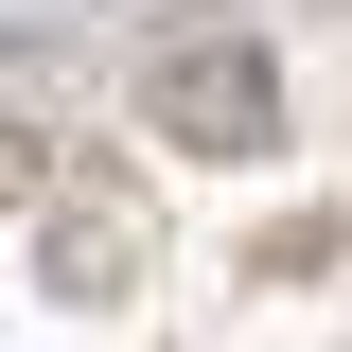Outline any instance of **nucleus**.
Instances as JSON below:
<instances>
[{
  "mask_svg": "<svg viewBox=\"0 0 352 352\" xmlns=\"http://www.w3.org/2000/svg\"><path fill=\"white\" fill-rule=\"evenodd\" d=\"M124 106H141V141H176V159H264V141H282V71H264V36H159Z\"/></svg>",
  "mask_w": 352,
  "mask_h": 352,
  "instance_id": "nucleus-1",
  "label": "nucleus"
},
{
  "mask_svg": "<svg viewBox=\"0 0 352 352\" xmlns=\"http://www.w3.org/2000/svg\"><path fill=\"white\" fill-rule=\"evenodd\" d=\"M124 264H141V229H53V300H124Z\"/></svg>",
  "mask_w": 352,
  "mask_h": 352,
  "instance_id": "nucleus-2",
  "label": "nucleus"
},
{
  "mask_svg": "<svg viewBox=\"0 0 352 352\" xmlns=\"http://www.w3.org/2000/svg\"><path fill=\"white\" fill-rule=\"evenodd\" d=\"M18 194H36V141H18V124H0V212H18Z\"/></svg>",
  "mask_w": 352,
  "mask_h": 352,
  "instance_id": "nucleus-3",
  "label": "nucleus"
}]
</instances>
